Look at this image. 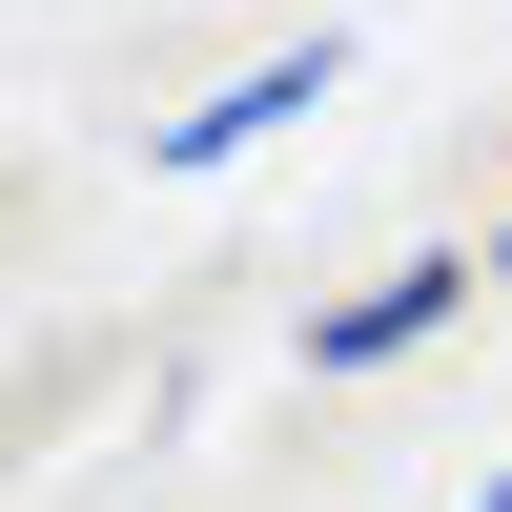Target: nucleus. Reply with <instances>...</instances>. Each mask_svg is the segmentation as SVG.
<instances>
[{
    "mask_svg": "<svg viewBox=\"0 0 512 512\" xmlns=\"http://www.w3.org/2000/svg\"><path fill=\"white\" fill-rule=\"evenodd\" d=\"M492 287H512V226H492Z\"/></svg>",
    "mask_w": 512,
    "mask_h": 512,
    "instance_id": "nucleus-3",
    "label": "nucleus"
},
{
    "mask_svg": "<svg viewBox=\"0 0 512 512\" xmlns=\"http://www.w3.org/2000/svg\"><path fill=\"white\" fill-rule=\"evenodd\" d=\"M472 287H492V246H410V267H369L349 308H308V369H390V349H431Z\"/></svg>",
    "mask_w": 512,
    "mask_h": 512,
    "instance_id": "nucleus-2",
    "label": "nucleus"
},
{
    "mask_svg": "<svg viewBox=\"0 0 512 512\" xmlns=\"http://www.w3.org/2000/svg\"><path fill=\"white\" fill-rule=\"evenodd\" d=\"M328 82H349V41H267V62H246V82H205L185 123H144V164H164V185H205V164H246V144H287V123H308Z\"/></svg>",
    "mask_w": 512,
    "mask_h": 512,
    "instance_id": "nucleus-1",
    "label": "nucleus"
},
{
    "mask_svg": "<svg viewBox=\"0 0 512 512\" xmlns=\"http://www.w3.org/2000/svg\"><path fill=\"white\" fill-rule=\"evenodd\" d=\"M472 512H512V472H492V492H472Z\"/></svg>",
    "mask_w": 512,
    "mask_h": 512,
    "instance_id": "nucleus-4",
    "label": "nucleus"
}]
</instances>
